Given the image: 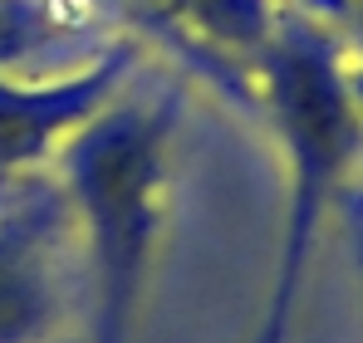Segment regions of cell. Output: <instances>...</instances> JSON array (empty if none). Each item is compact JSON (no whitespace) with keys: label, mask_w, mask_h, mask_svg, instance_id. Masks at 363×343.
<instances>
[{"label":"cell","mask_w":363,"mask_h":343,"mask_svg":"<svg viewBox=\"0 0 363 343\" xmlns=\"http://www.w3.org/2000/svg\"><path fill=\"white\" fill-rule=\"evenodd\" d=\"M177 108V94H138L123 84L55 152L94 289L89 343H128L133 334L162 226V181Z\"/></svg>","instance_id":"6da1fadb"},{"label":"cell","mask_w":363,"mask_h":343,"mask_svg":"<svg viewBox=\"0 0 363 343\" xmlns=\"http://www.w3.org/2000/svg\"><path fill=\"white\" fill-rule=\"evenodd\" d=\"M260 74H265V99L275 108V123L285 133L290 162H295V186H290V230H285L280 275H275V294H270L255 343H285L295 294L304 280V260H309V240H314V221H319L334 181L359 152L363 118L354 108L349 79L334 50L304 25H275L270 45L260 50Z\"/></svg>","instance_id":"7a4b0ae2"},{"label":"cell","mask_w":363,"mask_h":343,"mask_svg":"<svg viewBox=\"0 0 363 343\" xmlns=\"http://www.w3.org/2000/svg\"><path fill=\"white\" fill-rule=\"evenodd\" d=\"M84 235L60 176L0 186V343H84Z\"/></svg>","instance_id":"3957f363"},{"label":"cell","mask_w":363,"mask_h":343,"mask_svg":"<svg viewBox=\"0 0 363 343\" xmlns=\"http://www.w3.org/2000/svg\"><path fill=\"white\" fill-rule=\"evenodd\" d=\"M133 64L138 55L128 45H113L64 79H45V84L0 79V186L30 176L45 157H55L64 137L84 128L133 79Z\"/></svg>","instance_id":"277c9868"},{"label":"cell","mask_w":363,"mask_h":343,"mask_svg":"<svg viewBox=\"0 0 363 343\" xmlns=\"http://www.w3.org/2000/svg\"><path fill=\"white\" fill-rule=\"evenodd\" d=\"M79 25H84V15L60 0H0V64L35 55Z\"/></svg>","instance_id":"5b68a950"},{"label":"cell","mask_w":363,"mask_h":343,"mask_svg":"<svg viewBox=\"0 0 363 343\" xmlns=\"http://www.w3.org/2000/svg\"><path fill=\"white\" fill-rule=\"evenodd\" d=\"M344 79H349V94H354V108H359V118H363V69H349Z\"/></svg>","instance_id":"8992f818"}]
</instances>
